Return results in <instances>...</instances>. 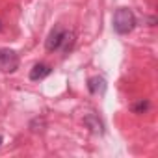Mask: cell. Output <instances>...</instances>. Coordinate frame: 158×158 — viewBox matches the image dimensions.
<instances>
[{"label":"cell","instance_id":"obj_2","mask_svg":"<svg viewBox=\"0 0 158 158\" xmlns=\"http://www.w3.org/2000/svg\"><path fill=\"white\" fill-rule=\"evenodd\" d=\"M69 34H71V32L65 30L63 26H54V28L50 30L47 41H45V48H47L48 52H56V50H60V48L63 47V43H65V39H67Z\"/></svg>","mask_w":158,"mask_h":158},{"label":"cell","instance_id":"obj_4","mask_svg":"<svg viewBox=\"0 0 158 158\" xmlns=\"http://www.w3.org/2000/svg\"><path fill=\"white\" fill-rule=\"evenodd\" d=\"M50 73H52L50 65H47V63H35L30 69V80L32 82H39V80H43V78H47Z\"/></svg>","mask_w":158,"mask_h":158},{"label":"cell","instance_id":"obj_9","mask_svg":"<svg viewBox=\"0 0 158 158\" xmlns=\"http://www.w3.org/2000/svg\"><path fill=\"white\" fill-rule=\"evenodd\" d=\"M0 30H2V23H0Z\"/></svg>","mask_w":158,"mask_h":158},{"label":"cell","instance_id":"obj_6","mask_svg":"<svg viewBox=\"0 0 158 158\" xmlns=\"http://www.w3.org/2000/svg\"><path fill=\"white\" fill-rule=\"evenodd\" d=\"M84 125L93 132V134H104V125H102V121L95 115V114H89V115H86L84 117Z\"/></svg>","mask_w":158,"mask_h":158},{"label":"cell","instance_id":"obj_8","mask_svg":"<svg viewBox=\"0 0 158 158\" xmlns=\"http://www.w3.org/2000/svg\"><path fill=\"white\" fill-rule=\"evenodd\" d=\"M4 143V136H0V145H2Z\"/></svg>","mask_w":158,"mask_h":158},{"label":"cell","instance_id":"obj_1","mask_svg":"<svg viewBox=\"0 0 158 158\" xmlns=\"http://www.w3.org/2000/svg\"><path fill=\"white\" fill-rule=\"evenodd\" d=\"M136 24H138V21H136V15H134V11L130 8H117L115 10L114 21H112V26H114L115 34L127 35L136 28Z\"/></svg>","mask_w":158,"mask_h":158},{"label":"cell","instance_id":"obj_5","mask_svg":"<svg viewBox=\"0 0 158 158\" xmlns=\"http://www.w3.org/2000/svg\"><path fill=\"white\" fill-rule=\"evenodd\" d=\"M88 89L93 95H104V91H106V80H104L102 76H93V78L88 80Z\"/></svg>","mask_w":158,"mask_h":158},{"label":"cell","instance_id":"obj_3","mask_svg":"<svg viewBox=\"0 0 158 158\" xmlns=\"http://www.w3.org/2000/svg\"><path fill=\"white\" fill-rule=\"evenodd\" d=\"M21 65L19 54L11 48H0V71L2 73H15Z\"/></svg>","mask_w":158,"mask_h":158},{"label":"cell","instance_id":"obj_7","mask_svg":"<svg viewBox=\"0 0 158 158\" xmlns=\"http://www.w3.org/2000/svg\"><path fill=\"white\" fill-rule=\"evenodd\" d=\"M149 108H151V102H149L147 99H139L138 102L132 104V112H134V114H145Z\"/></svg>","mask_w":158,"mask_h":158}]
</instances>
